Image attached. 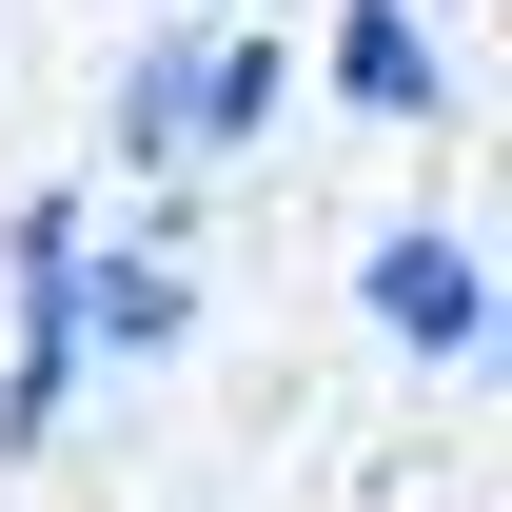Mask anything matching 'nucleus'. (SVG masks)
Here are the masks:
<instances>
[{"mask_svg": "<svg viewBox=\"0 0 512 512\" xmlns=\"http://www.w3.org/2000/svg\"><path fill=\"white\" fill-rule=\"evenodd\" d=\"M79 237H99V197L40 178L20 217H0V473H40V453L79 434Z\"/></svg>", "mask_w": 512, "mask_h": 512, "instance_id": "obj_1", "label": "nucleus"}, {"mask_svg": "<svg viewBox=\"0 0 512 512\" xmlns=\"http://www.w3.org/2000/svg\"><path fill=\"white\" fill-rule=\"evenodd\" d=\"M355 316H375V355H414V375H473V355H493V237H473V217H394V237L355 256Z\"/></svg>", "mask_w": 512, "mask_h": 512, "instance_id": "obj_2", "label": "nucleus"}, {"mask_svg": "<svg viewBox=\"0 0 512 512\" xmlns=\"http://www.w3.org/2000/svg\"><path fill=\"white\" fill-rule=\"evenodd\" d=\"M197 335V256L178 237H79V375H158V355H178Z\"/></svg>", "mask_w": 512, "mask_h": 512, "instance_id": "obj_3", "label": "nucleus"}, {"mask_svg": "<svg viewBox=\"0 0 512 512\" xmlns=\"http://www.w3.org/2000/svg\"><path fill=\"white\" fill-rule=\"evenodd\" d=\"M316 79H335L375 138H434V119H453V40H434V0H335Z\"/></svg>", "mask_w": 512, "mask_h": 512, "instance_id": "obj_4", "label": "nucleus"}, {"mask_svg": "<svg viewBox=\"0 0 512 512\" xmlns=\"http://www.w3.org/2000/svg\"><path fill=\"white\" fill-rule=\"evenodd\" d=\"M197 40H217V20H158V40L119 60V99H99V158H119L138 197H178V178H197Z\"/></svg>", "mask_w": 512, "mask_h": 512, "instance_id": "obj_5", "label": "nucleus"}, {"mask_svg": "<svg viewBox=\"0 0 512 512\" xmlns=\"http://www.w3.org/2000/svg\"><path fill=\"white\" fill-rule=\"evenodd\" d=\"M276 99H296V40L217 20V40H197V178H217V158H256V138H276Z\"/></svg>", "mask_w": 512, "mask_h": 512, "instance_id": "obj_6", "label": "nucleus"}, {"mask_svg": "<svg viewBox=\"0 0 512 512\" xmlns=\"http://www.w3.org/2000/svg\"><path fill=\"white\" fill-rule=\"evenodd\" d=\"M158 20H217V0H158Z\"/></svg>", "mask_w": 512, "mask_h": 512, "instance_id": "obj_7", "label": "nucleus"}]
</instances>
